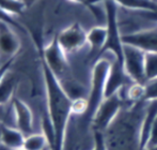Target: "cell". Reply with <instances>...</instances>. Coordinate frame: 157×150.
<instances>
[{"instance_id":"2e32d148","label":"cell","mask_w":157,"mask_h":150,"mask_svg":"<svg viewBox=\"0 0 157 150\" xmlns=\"http://www.w3.org/2000/svg\"><path fill=\"white\" fill-rule=\"evenodd\" d=\"M16 86V77L12 72L9 71L0 81V105H6L13 100Z\"/></svg>"},{"instance_id":"1f68e13d","label":"cell","mask_w":157,"mask_h":150,"mask_svg":"<svg viewBox=\"0 0 157 150\" xmlns=\"http://www.w3.org/2000/svg\"><path fill=\"white\" fill-rule=\"evenodd\" d=\"M17 150H26V149H24V148H21V149H17Z\"/></svg>"},{"instance_id":"ffe728a7","label":"cell","mask_w":157,"mask_h":150,"mask_svg":"<svg viewBox=\"0 0 157 150\" xmlns=\"http://www.w3.org/2000/svg\"><path fill=\"white\" fill-rule=\"evenodd\" d=\"M88 111V99L79 98L73 100L72 104V115L75 116H85Z\"/></svg>"},{"instance_id":"3957f363","label":"cell","mask_w":157,"mask_h":150,"mask_svg":"<svg viewBox=\"0 0 157 150\" xmlns=\"http://www.w3.org/2000/svg\"><path fill=\"white\" fill-rule=\"evenodd\" d=\"M103 3L106 11V27H107L108 36L101 56L105 53H111L116 57L117 60L123 65V47H124V44L122 42V31H121L120 24H119V6L112 1H105Z\"/></svg>"},{"instance_id":"5b68a950","label":"cell","mask_w":157,"mask_h":150,"mask_svg":"<svg viewBox=\"0 0 157 150\" xmlns=\"http://www.w3.org/2000/svg\"><path fill=\"white\" fill-rule=\"evenodd\" d=\"M124 104L119 93L106 98L101 102L91 121L92 131L105 132L123 109Z\"/></svg>"},{"instance_id":"9c48e42d","label":"cell","mask_w":157,"mask_h":150,"mask_svg":"<svg viewBox=\"0 0 157 150\" xmlns=\"http://www.w3.org/2000/svg\"><path fill=\"white\" fill-rule=\"evenodd\" d=\"M132 83L124 70V65L119 62L116 58L111 61V67L106 81L105 88V99L117 94L121 89Z\"/></svg>"},{"instance_id":"d4e9b609","label":"cell","mask_w":157,"mask_h":150,"mask_svg":"<svg viewBox=\"0 0 157 150\" xmlns=\"http://www.w3.org/2000/svg\"><path fill=\"white\" fill-rule=\"evenodd\" d=\"M14 60H15V58H12V59H10V60L6 61V62H3L1 65H0V81H1L2 77H3L4 75L10 71V69H11V67H12Z\"/></svg>"},{"instance_id":"ac0fdd59","label":"cell","mask_w":157,"mask_h":150,"mask_svg":"<svg viewBox=\"0 0 157 150\" xmlns=\"http://www.w3.org/2000/svg\"><path fill=\"white\" fill-rule=\"evenodd\" d=\"M144 76L145 83L157 78V53L145 54Z\"/></svg>"},{"instance_id":"d6a6232c","label":"cell","mask_w":157,"mask_h":150,"mask_svg":"<svg viewBox=\"0 0 157 150\" xmlns=\"http://www.w3.org/2000/svg\"><path fill=\"white\" fill-rule=\"evenodd\" d=\"M152 1H154V2H156V3H157V0H152Z\"/></svg>"},{"instance_id":"52a82bcc","label":"cell","mask_w":157,"mask_h":150,"mask_svg":"<svg viewBox=\"0 0 157 150\" xmlns=\"http://www.w3.org/2000/svg\"><path fill=\"white\" fill-rule=\"evenodd\" d=\"M87 37L88 32L81 27L80 24L74 23L63 29L57 36V39L64 53L70 55L78 52L88 45Z\"/></svg>"},{"instance_id":"e0dca14e","label":"cell","mask_w":157,"mask_h":150,"mask_svg":"<svg viewBox=\"0 0 157 150\" xmlns=\"http://www.w3.org/2000/svg\"><path fill=\"white\" fill-rule=\"evenodd\" d=\"M49 147V142L45 133L30 134L26 136L24 149L26 150H45Z\"/></svg>"},{"instance_id":"5bb4252c","label":"cell","mask_w":157,"mask_h":150,"mask_svg":"<svg viewBox=\"0 0 157 150\" xmlns=\"http://www.w3.org/2000/svg\"><path fill=\"white\" fill-rule=\"evenodd\" d=\"M112 1L118 6L136 11V12H157V3L152 0H88L90 6L99 2ZM89 6V9H90Z\"/></svg>"},{"instance_id":"603a6c76","label":"cell","mask_w":157,"mask_h":150,"mask_svg":"<svg viewBox=\"0 0 157 150\" xmlns=\"http://www.w3.org/2000/svg\"><path fill=\"white\" fill-rule=\"evenodd\" d=\"M0 22L8 24V25L12 26L13 28H17V29L24 30L23 27H21V26L19 25V24L17 23V22L15 21L14 18H13V15L6 13V11H3L2 9H0Z\"/></svg>"},{"instance_id":"44dd1931","label":"cell","mask_w":157,"mask_h":150,"mask_svg":"<svg viewBox=\"0 0 157 150\" xmlns=\"http://www.w3.org/2000/svg\"><path fill=\"white\" fill-rule=\"evenodd\" d=\"M92 150H109L106 143L105 134L101 131H93V138H92Z\"/></svg>"},{"instance_id":"7c38bea8","label":"cell","mask_w":157,"mask_h":150,"mask_svg":"<svg viewBox=\"0 0 157 150\" xmlns=\"http://www.w3.org/2000/svg\"><path fill=\"white\" fill-rule=\"evenodd\" d=\"M107 36L108 31L106 26H96L88 32L87 41L90 47L89 57L90 59H93L94 62L99 58L103 52V48L107 41Z\"/></svg>"},{"instance_id":"8992f818","label":"cell","mask_w":157,"mask_h":150,"mask_svg":"<svg viewBox=\"0 0 157 150\" xmlns=\"http://www.w3.org/2000/svg\"><path fill=\"white\" fill-rule=\"evenodd\" d=\"M145 53L134 46L123 47V65L126 74L134 83L145 84L144 76Z\"/></svg>"},{"instance_id":"6da1fadb","label":"cell","mask_w":157,"mask_h":150,"mask_svg":"<svg viewBox=\"0 0 157 150\" xmlns=\"http://www.w3.org/2000/svg\"><path fill=\"white\" fill-rule=\"evenodd\" d=\"M147 102L137 103L123 109L109 128L104 132L109 150H141L140 128Z\"/></svg>"},{"instance_id":"ba28073f","label":"cell","mask_w":157,"mask_h":150,"mask_svg":"<svg viewBox=\"0 0 157 150\" xmlns=\"http://www.w3.org/2000/svg\"><path fill=\"white\" fill-rule=\"evenodd\" d=\"M122 42L125 45L134 46L147 53H157V27L134 30L122 34Z\"/></svg>"},{"instance_id":"30bf717a","label":"cell","mask_w":157,"mask_h":150,"mask_svg":"<svg viewBox=\"0 0 157 150\" xmlns=\"http://www.w3.org/2000/svg\"><path fill=\"white\" fill-rule=\"evenodd\" d=\"M21 49V40L12 26L0 22V56L8 61L15 58Z\"/></svg>"},{"instance_id":"d6986e66","label":"cell","mask_w":157,"mask_h":150,"mask_svg":"<svg viewBox=\"0 0 157 150\" xmlns=\"http://www.w3.org/2000/svg\"><path fill=\"white\" fill-rule=\"evenodd\" d=\"M27 8L21 0H0V9L11 15H21Z\"/></svg>"},{"instance_id":"4316f807","label":"cell","mask_w":157,"mask_h":150,"mask_svg":"<svg viewBox=\"0 0 157 150\" xmlns=\"http://www.w3.org/2000/svg\"><path fill=\"white\" fill-rule=\"evenodd\" d=\"M141 15L145 18L152 19V21H157V12H141Z\"/></svg>"},{"instance_id":"8fae6325","label":"cell","mask_w":157,"mask_h":150,"mask_svg":"<svg viewBox=\"0 0 157 150\" xmlns=\"http://www.w3.org/2000/svg\"><path fill=\"white\" fill-rule=\"evenodd\" d=\"M11 104L13 107L14 127L17 128L25 136L33 134V115L30 107L24 101L15 97Z\"/></svg>"},{"instance_id":"f1b7e54d","label":"cell","mask_w":157,"mask_h":150,"mask_svg":"<svg viewBox=\"0 0 157 150\" xmlns=\"http://www.w3.org/2000/svg\"><path fill=\"white\" fill-rule=\"evenodd\" d=\"M21 1L26 4V6H27V8H29V6H31L32 4L36 1V0H21Z\"/></svg>"},{"instance_id":"83f0119b","label":"cell","mask_w":157,"mask_h":150,"mask_svg":"<svg viewBox=\"0 0 157 150\" xmlns=\"http://www.w3.org/2000/svg\"><path fill=\"white\" fill-rule=\"evenodd\" d=\"M68 1H71V2H74V3L82 4V6H87L88 9H89V6H90V4H89V2H88V0H68Z\"/></svg>"},{"instance_id":"f546056e","label":"cell","mask_w":157,"mask_h":150,"mask_svg":"<svg viewBox=\"0 0 157 150\" xmlns=\"http://www.w3.org/2000/svg\"><path fill=\"white\" fill-rule=\"evenodd\" d=\"M144 150H157V147H155V148H151V149H144Z\"/></svg>"},{"instance_id":"4dcf8cb0","label":"cell","mask_w":157,"mask_h":150,"mask_svg":"<svg viewBox=\"0 0 157 150\" xmlns=\"http://www.w3.org/2000/svg\"><path fill=\"white\" fill-rule=\"evenodd\" d=\"M45 150H52V149H50V147H48V148H46Z\"/></svg>"},{"instance_id":"4fadbf2b","label":"cell","mask_w":157,"mask_h":150,"mask_svg":"<svg viewBox=\"0 0 157 150\" xmlns=\"http://www.w3.org/2000/svg\"><path fill=\"white\" fill-rule=\"evenodd\" d=\"M157 118V101L147 102L140 128V148L143 150L149 142L152 129Z\"/></svg>"},{"instance_id":"7402d4cb","label":"cell","mask_w":157,"mask_h":150,"mask_svg":"<svg viewBox=\"0 0 157 150\" xmlns=\"http://www.w3.org/2000/svg\"><path fill=\"white\" fill-rule=\"evenodd\" d=\"M145 102L157 101V78L145 83Z\"/></svg>"},{"instance_id":"484cf974","label":"cell","mask_w":157,"mask_h":150,"mask_svg":"<svg viewBox=\"0 0 157 150\" xmlns=\"http://www.w3.org/2000/svg\"><path fill=\"white\" fill-rule=\"evenodd\" d=\"M10 109H6V105H0V123L2 122H9V118H10Z\"/></svg>"},{"instance_id":"7a4b0ae2","label":"cell","mask_w":157,"mask_h":150,"mask_svg":"<svg viewBox=\"0 0 157 150\" xmlns=\"http://www.w3.org/2000/svg\"><path fill=\"white\" fill-rule=\"evenodd\" d=\"M111 67V60L99 57L93 65L91 74V88L88 96V111L85 114L83 119L91 124L92 118L96 112L97 109L105 100V88L106 81Z\"/></svg>"},{"instance_id":"9a60e30c","label":"cell","mask_w":157,"mask_h":150,"mask_svg":"<svg viewBox=\"0 0 157 150\" xmlns=\"http://www.w3.org/2000/svg\"><path fill=\"white\" fill-rule=\"evenodd\" d=\"M26 136L17 128L3 125L0 131V143L6 148L17 150L24 147Z\"/></svg>"},{"instance_id":"cb8c5ba5","label":"cell","mask_w":157,"mask_h":150,"mask_svg":"<svg viewBox=\"0 0 157 150\" xmlns=\"http://www.w3.org/2000/svg\"><path fill=\"white\" fill-rule=\"evenodd\" d=\"M155 147H157V118L155 120V123H154V125H153V129H152L149 142H147L144 149H151V148H155Z\"/></svg>"},{"instance_id":"277c9868","label":"cell","mask_w":157,"mask_h":150,"mask_svg":"<svg viewBox=\"0 0 157 150\" xmlns=\"http://www.w3.org/2000/svg\"><path fill=\"white\" fill-rule=\"evenodd\" d=\"M41 60L48 65V68L60 81L68 79L67 74L70 72V63L67 60V55L61 48L57 36L52 38L49 44L42 49Z\"/></svg>"}]
</instances>
